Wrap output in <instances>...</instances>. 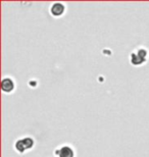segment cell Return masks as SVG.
Returning <instances> with one entry per match:
<instances>
[{
  "label": "cell",
  "instance_id": "6da1fadb",
  "mask_svg": "<svg viewBox=\"0 0 149 157\" xmlns=\"http://www.w3.org/2000/svg\"><path fill=\"white\" fill-rule=\"evenodd\" d=\"M50 10H51V13L54 17H59V15H61L65 12V5L61 2H54Z\"/></svg>",
  "mask_w": 149,
  "mask_h": 157
},
{
  "label": "cell",
  "instance_id": "7a4b0ae2",
  "mask_svg": "<svg viewBox=\"0 0 149 157\" xmlns=\"http://www.w3.org/2000/svg\"><path fill=\"white\" fill-rule=\"evenodd\" d=\"M1 88L3 90V92H6V93H9L14 90V84L12 82L11 78H4L1 82Z\"/></svg>",
  "mask_w": 149,
  "mask_h": 157
},
{
  "label": "cell",
  "instance_id": "3957f363",
  "mask_svg": "<svg viewBox=\"0 0 149 157\" xmlns=\"http://www.w3.org/2000/svg\"><path fill=\"white\" fill-rule=\"evenodd\" d=\"M56 154L59 157H74V151H73V149L71 147L63 146L56 151Z\"/></svg>",
  "mask_w": 149,
  "mask_h": 157
},
{
  "label": "cell",
  "instance_id": "277c9868",
  "mask_svg": "<svg viewBox=\"0 0 149 157\" xmlns=\"http://www.w3.org/2000/svg\"><path fill=\"white\" fill-rule=\"evenodd\" d=\"M144 61H145L144 59H142L140 56H138L137 53H132V54H131V62L133 64L139 65V64L143 63Z\"/></svg>",
  "mask_w": 149,
  "mask_h": 157
},
{
  "label": "cell",
  "instance_id": "5b68a950",
  "mask_svg": "<svg viewBox=\"0 0 149 157\" xmlns=\"http://www.w3.org/2000/svg\"><path fill=\"white\" fill-rule=\"evenodd\" d=\"M15 149L18 150V152H24L25 150H26V146H25V144L23 142V140H18L17 143H15Z\"/></svg>",
  "mask_w": 149,
  "mask_h": 157
},
{
  "label": "cell",
  "instance_id": "8992f818",
  "mask_svg": "<svg viewBox=\"0 0 149 157\" xmlns=\"http://www.w3.org/2000/svg\"><path fill=\"white\" fill-rule=\"evenodd\" d=\"M23 140V142L25 144V146H26V149H30L33 147L34 145V141L32 138H25V139H22Z\"/></svg>",
  "mask_w": 149,
  "mask_h": 157
},
{
  "label": "cell",
  "instance_id": "52a82bcc",
  "mask_svg": "<svg viewBox=\"0 0 149 157\" xmlns=\"http://www.w3.org/2000/svg\"><path fill=\"white\" fill-rule=\"evenodd\" d=\"M137 54H138V56H140L142 59H144V60L146 59L147 52H146V50H145V49H139L138 52H137Z\"/></svg>",
  "mask_w": 149,
  "mask_h": 157
}]
</instances>
